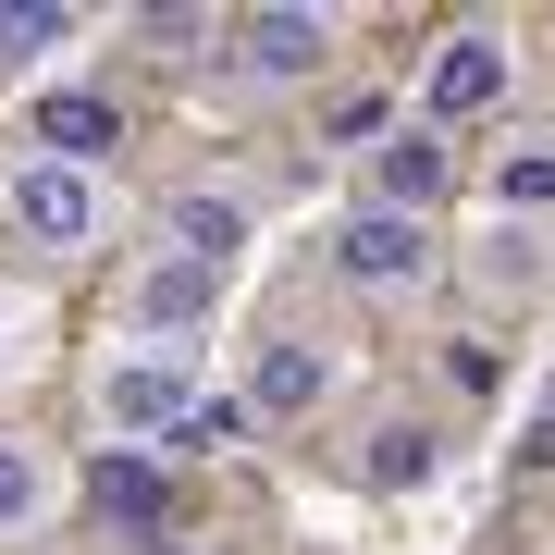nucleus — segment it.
I'll list each match as a JSON object with an SVG mask.
<instances>
[{"mask_svg": "<svg viewBox=\"0 0 555 555\" xmlns=\"http://www.w3.org/2000/svg\"><path fill=\"white\" fill-rule=\"evenodd\" d=\"M0 222H13L38 259H87L112 235V198H100V173H75V160H13V185H0Z\"/></svg>", "mask_w": 555, "mask_h": 555, "instance_id": "1", "label": "nucleus"}, {"mask_svg": "<svg viewBox=\"0 0 555 555\" xmlns=\"http://www.w3.org/2000/svg\"><path fill=\"white\" fill-rule=\"evenodd\" d=\"M185 408H198V383H185V346H137V358H112L100 371V420H112V444L137 456V444H173L185 433Z\"/></svg>", "mask_w": 555, "mask_h": 555, "instance_id": "2", "label": "nucleus"}, {"mask_svg": "<svg viewBox=\"0 0 555 555\" xmlns=\"http://www.w3.org/2000/svg\"><path fill=\"white\" fill-rule=\"evenodd\" d=\"M222 38H235V75L247 87H309L321 62H334V13H309V0H259V13H235Z\"/></svg>", "mask_w": 555, "mask_h": 555, "instance_id": "3", "label": "nucleus"}, {"mask_svg": "<svg viewBox=\"0 0 555 555\" xmlns=\"http://www.w3.org/2000/svg\"><path fill=\"white\" fill-rule=\"evenodd\" d=\"M506 75H518V62H506V25H456V38L433 50V75H420V124L444 137V124L494 112V100H506Z\"/></svg>", "mask_w": 555, "mask_h": 555, "instance_id": "4", "label": "nucleus"}, {"mask_svg": "<svg viewBox=\"0 0 555 555\" xmlns=\"http://www.w3.org/2000/svg\"><path fill=\"white\" fill-rule=\"evenodd\" d=\"M334 272L358 284V297H420V284H433V235H420L408 210H358L334 235Z\"/></svg>", "mask_w": 555, "mask_h": 555, "instance_id": "5", "label": "nucleus"}, {"mask_svg": "<svg viewBox=\"0 0 555 555\" xmlns=\"http://www.w3.org/2000/svg\"><path fill=\"white\" fill-rule=\"evenodd\" d=\"M371 173H383V210H433L456 185V137H433V124H396V137H371Z\"/></svg>", "mask_w": 555, "mask_h": 555, "instance_id": "6", "label": "nucleus"}, {"mask_svg": "<svg viewBox=\"0 0 555 555\" xmlns=\"http://www.w3.org/2000/svg\"><path fill=\"white\" fill-rule=\"evenodd\" d=\"M124 309H137L149 334H198V321L222 309V272H198V259H173V247H160L149 272H137V297H124Z\"/></svg>", "mask_w": 555, "mask_h": 555, "instance_id": "7", "label": "nucleus"}, {"mask_svg": "<svg viewBox=\"0 0 555 555\" xmlns=\"http://www.w3.org/2000/svg\"><path fill=\"white\" fill-rule=\"evenodd\" d=\"M321 383H334V371H321V346H297V334H272V346L247 358V408L259 420H309Z\"/></svg>", "mask_w": 555, "mask_h": 555, "instance_id": "8", "label": "nucleus"}, {"mask_svg": "<svg viewBox=\"0 0 555 555\" xmlns=\"http://www.w3.org/2000/svg\"><path fill=\"white\" fill-rule=\"evenodd\" d=\"M50 506H62V469H50L25 433H0V543H25Z\"/></svg>", "mask_w": 555, "mask_h": 555, "instance_id": "9", "label": "nucleus"}, {"mask_svg": "<svg viewBox=\"0 0 555 555\" xmlns=\"http://www.w3.org/2000/svg\"><path fill=\"white\" fill-rule=\"evenodd\" d=\"M38 137H50V160H75V173H100V149L124 137V112L100 100V87H62V100L38 112Z\"/></svg>", "mask_w": 555, "mask_h": 555, "instance_id": "10", "label": "nucleus"}, {"mask_svg": "<svg viewBox=\"0 0 555 555\" xmlns=\"http://www.w3.org/2000/svg\"><path fill=\"white\" fill-rule=\"evenodd\" d=\"M87 506H100L112 518V531H160V469H149V456H100V469H87Z\"/></svg>", "mask_w": 555, "mask_h": 555, "instance_id": "11", "label": "nucleus"}, {"mask_svg": "<svg viewBox=\"0 0 555 555\" xmlns=\"http://www.w3.org/2000/svg\"><path fill=\"white\" fill-rule=\"evenodd\" d=\"M173 259H198V272H235V247H247V210L235 198H173Z\"/></svg>", "mask_w": 555, "mask_h": 555, "instance_id": "12", "label": "nucleus"}, {"mask_svg": "<svg viewBox=\"0 0 555 555\" xmlns=\"http://www.w3.org/2000/svg\"><path fill=\"white\" fill-rule=\"evenodd\" d=\"M75 38V13H50V0H0V62H50Z\"/></svg>", "mask_w": 555, "mask_h": 555, "instance_id": "13", "label": "nucleus"}, {"mask_svg": "<svg viewBox=\"0 0 555 555\" xmlns=\"http://www.w3.org/2000/svg\"><path fill=\"white\" fill-rule=\"evenodd\" d=\"M506 198H518V210L555 198V149H518V160H506Z\"/></svg>", "mask_w": 555, "mask_h": 555, "instance_id": "14", "label": "nucleus"}, {"mask_svg": "<svg viewBox=\"0 0 555 555\" xmlns=\"http://www.w3.org/2000/svg\"><path fill=\"white\" fill-rule=\"evenodd\" d=\"M420 469H433V444H420V433H383V456H371V481H420Z\"/></svg>", "mask_w": 555, "mask_h": 555, "instance_id": "15", "label": "nucleus"}, {"mask_svg": "<svg viewBox=\"0 0 555 555\" xmlns=\"http://www.w3.org/2000/svg\"><path fill=\"white\" fill-rule=\"evenodd\" d=\"M518 469H555V408L531 420V444H518Z\"/></svg>", "mask_w": 555, "mask_h": 555, "instance_id": "16", "label": "nucleus"}]
</instances>
